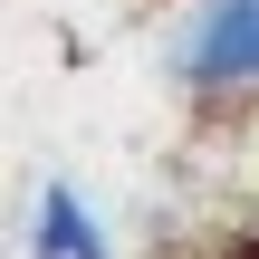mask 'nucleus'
I'll return each mask as SVG.
<instances>
[{
    "label": "nucleus",
    "instance_id": "nucleus-1",
    "mask_svg": "<svg viewBox=\"0 0 259 259\" xmlns=\"http://www.w3.org/2000/svg\"><path fill=\"white\" fill-rule=\"evenodd\" d=\"M29 259H115L96 202H87L77 183H48V192H38V211H29Z\"/></svg>",
    "mask_w": 259,
    "mask_h": 259
}]
</instances>
